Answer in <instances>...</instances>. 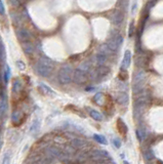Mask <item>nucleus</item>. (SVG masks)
<instances>
[{
    "label": "nucleus",
    "mask_w": 163,
    "mask_h": 164,
    "mask_svg": "<svg viewBox=\"0 0 163 164\" xmlns=\"http://www.w3.org/2000/svg\"><path fill=\"white\" fill-rule=\"evenodd\" d=\"M93 101L96 102V105H103L104 100H103V93H96L95 97H93Z\"/></svg>",
    "instance_id": "11"
},
{
    "label": "nucleus",
    "mask_w": 163,
    "mask_h": 164,
    "mask_svg": "<svg viewBox=\"0 0 163 164\" xmlns=\"http://www.w3.org/2000/svg\"><path fill=\"white\" fill-rule=\"evenodd\" d=\"M117 101L119 102V103H127V101H128V97H127V94L124 93V92H120V93H118V96H117Z\"/></svg>",
    "instance_id": "10"
},
{
    "label": "nucleus",
    "mask_w": 163,
    "mask_h": 164,
    "mask_svg": "<svg viewBox=\"0 0 163 164\" xmlns=\"http://www.w3.org/2000/svg\"><path fill=\"white\" fill-rule=\"evenodd\" d=\"M110 20L112 22V24L115 25L116 27H119L123 22V13L120 10H114V12L111 14Z\"/></svg>",
    "instance_id": "3"
},
{
    "label": "nucleus",
    "mask_w": 163,
    "mask_h": 164,
    "mask_svg": "<svg viewBox=\"0 0 163 164\" xmlns=\"http://www.w3.org/2000/svg\"><path fill=\"white\" fill-rule=\"evenodd\" d=\"M78 70H80L82 72H84V73H87L91 70V62L90 61H85V62H83V63H81L80 65L78 66Z\"/></svg>",
    "instance_id": "8"
},
{
    "label": "nucleus",
    "mask_w": 163,
    "mask_h": 164,
    "mask_svg": "<svg viewBox=\"0 0 163 164\" xmlns=\"http://www.w3.org/2000/svg\"><path fill=\"white\" fill-rule=\"evenodd\" d=\"M131 52L130 50H125L124 56H123V60H122V64H121V70H127L128 67L130 66V63H131Z\"/></svg>",
    "instance_id": "4"
},
{
    "label": "nucleus",
    "mask_w": 163,
    "mask_h": 164,
    "mask_svg": "<svg viewBox=\"0 0 163 164\" xmlns=\"http://www.w3.org/2000/svg\"><path fill=\"white\" fill-rule=\"evenodd\" d=\"M72 75H73V70L70 66L62 68L60 72V80L62 83H69L72 80Z\"/></svg>",
    "instance_id": "2"
},
{
    "label": "nucleus",
    "mask_w": 163,
    "mask_h": 164,
    "mask_svg": "<svg viewBox=\"0 0 163 164\" xmlns=\"http://www.w3.org/2000/svg\"><path fill=\"white\" fill-rule=\"evenodd\" d=\"M146 81V73L143 70H137L133 74L132 80V89L136 93H141V90L143 89V86Z\"/></svg>",
    "instance_id": "1"
},
{
    "label": "nucleus",
    "mask_w": 163,
    "mask_h": 164,
    "mask_svg": "<svg viewBox=\"0 0 163 164\" xmlns=\"http://www.w3.org/2000/svg\"><path fill=\"white\" fill-rule=\"evenodd\" d=\"M113 144L116 148H120L121 147V142L119 138H113Z\"/></svg>",
    "instance_id": "13"
},
{
    "label": "nucleus",
    "mask_w": 163,
    "mask_h": 164,
    "mask_svg": "<svg viewBox=\"0 0 163 164\" xmlns=\"http://www.w3.org/2000/svg\"><path fill=\"white\" fill-rule=\"evenodd\" d=\"M95 60L96 62L97 66L101 67V66H104L105 64H106V62L108 60V56L105 52H101V50H100V52L96 54V59Z\"/></svg>",
    "instance_id": "5"
},
{
    "label": "nucleus",
    "mask_w": 163,
    "mask_h": 164,
    "mask_svg": "<svg viewBox=\"0 0 163 164\" xmlns=\"http://www.w3.org/2000/svg\"><path fill=\"white\" fill-rule=\"evenodd\" d=\"M95 138L99 142L100 144H106V140L103 136H99V134H95Z\"/></svg>",
    "instance_id": "12"
},
{
    "label": "nucleus",
    "mask_w": 163,
    "mask_h": 164,
    "mask_svg": "<svg viewBox=\"0 0 163 164\" xmlns=\"http://www.w3.org/2000/svg\"><path fill=\"white\" fill-rule=\"evenodd\" d=\"M133 29H135V26H133V24L131 23V24H130V29H129V32H128L129 36H132V33H133Z\"/></svg>",
    "instance_id": "14"
},
{
    "label": "nucleus",
    "mask_w": 163,
    "mask_h": 164,
    "mask_svg": "<svg viewBox=\"0 0 163 164\" xmlns=\"http://www.w3.org/2000/svg\"><path fill=\"white\" fill-rule=\"evenodd\" d=\"M74 80L77 83H83L86 81V73L82 72L80 70H76L74 73Z\"/></svg>",
    "instance_id": "7"
},
{
    "label": "nucleus",
    "mask_w": 163,
    "mask_h": 164,
    "mask_svg": "<svg viewBox=\"0 0 163 164\" xmlns=\"http://www.w3.org/2000/svg\"><path fill=\"white\" fill-rule=\"evenodd\" d=\"M89 115L91 116L95 120H96V121H101V120H103V118H104V116L101 114L100 112L92 110V109H89Z\"/></svg>",
    "instance_id": "9"
},
{
    "label": "nucleus",
    "mask_w": 163,
    "mask_h": 164,
    "mask_svg": "<svg viewBox=\"0 0 163 164\" xmlns=\"http://www.w3.org/2000/svg\"><path fill=\"white\" fill-rule=\"evenodd\" d=\"M116 127H117L118 132L120 133L122 137L126 136V132H127V126H126L125 123L122 121L121 118H119L117 120V124H116Z\"/></svg>",
    "instance_id": "6"
}]
</instances>
